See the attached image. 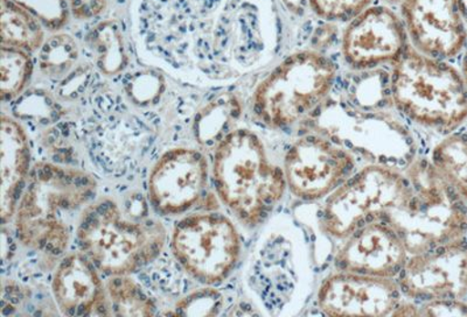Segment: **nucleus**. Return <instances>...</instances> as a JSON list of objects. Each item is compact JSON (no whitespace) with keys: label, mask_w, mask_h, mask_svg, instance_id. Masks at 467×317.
I'll return each instance as SVG.
<instances>
[{"label":"nucleus","mask_w":467,"mask_h":317,"mask_svg":"<svg viewBox=\"0 0 467 317\" xmlns=\"http://www.w3.org/2000/svg\"><path fill=\"white\" fill-rule=\"evenodd\" d=\"M402 198L385 220L409 256L465 240L467 204L428 158H414L403 170Z\"/></svg>","instance_id":"nucleus-2"},{"label":"nucleus","mask_w":467,"mask_h":317,"mask_svg":"<svg viewBox=\"0 0 467 317\" xmlns=\"http://www.w3.org/2000/svg\"><path fill=\"white\" fill-rule=\"evenodd\" d=\"M107 312L116 316H151L154 304L129 274L112 275L107 283Z\"/></svg>","instance_id":"nucleus-24"},{"label":"nucleus","mask_w":467,"mask_h":317,"mask_svg":"<svg viewBox=\"0 0 467 317\" xmlns=\"http://www.w3.org/2000/svg\"><path fill=\"white\" fill-rule=\"evenodd\" d=\"M109 0H68L70 11L75 18L89 20L106 10Z\"/></svg>","instance_id":"nucleus-35"},{"label":"nucleus","mask_w":467,"mask_h":317,"mask_svg":"<svg viewBox=\"0 0 467 317\" xmlns=\"http://www.w3.org/2000/svg\"><path fill=\"white\" fill-rule=\"evenodd\" d=\"M14 115L23 122L49 125L60 119L62 108L47 91L32 89L18 96L14 104Z\"/></svg>","instance_id":"nucleus-28"},{"label":"nucleus","mask_w":467,"mask_h":317,"mask_svg":"<svg viewBox=\"0 0 467 317\" xmlns=\"http://www.w3.org/2000/svg\"><path fill=\"white\" fill-rule=\"evenodd\" d=\"M0 208L3 223L14 216L29 169V148L22 125L5 115L0 128Z\"/></svg>","instance_id":"nucleus-19"},{"label":"nucleus","mask_w":467,"mask_h":317,"mask_svg":"<svg viewBox=\"0 0 467 317\" xmlns=\"http://www.w3.org/2000/svg\"><path fill=\"white\" fill-rule=\"evenodd\" d=\"M91 73H93V69L90 66H75L72 72L61 79L60 87L57 89L58 96L66 99L78 98L86 90L88 83L90 81Z\"/></svg>","instance_id":"nucleus-33"},{"label":"nucleus","mask_w":467,"mask_h":317,"mask_svg":"<svg viewBox=\"0 0 467 317\" xmlns=\"http://www.w3.org/2000/svg\"><path fill=\"white\" fill-rule=\"evenodd\" d=\"M136 26L158 60L214 79L257 65L274 36L268 0H139Z\"/></svg>","instance_id":"nucleus-1"},{"label":"nucleus","mask_w":467,"mask_h":317,"mask_svg":"<svg viewBox=\"0 0 467 317\" xmlns=\"http://www.w3.org/2000/svg\"><path fill=\"white\" fill-rule=\"evenodd\" d=\"M404 188L403 170L378 164L364 167L329 195L321 211V230L345 240L364 225L385 220Z\"/></svg>","instance_id":"nucleus-9"},{"label":"nucleus","mask_w":467,"mask_h":317,"mask_svg":"<svg viewBox=\"0 0 467 317\" xmlns=\"http://www.w3.org/2000/svg\"><path fill=\"white\" fill-rule=\"evenodd\" d=\"M213 179L221 201L249 228L265 222L287 189L285 170L247 128L233 130L216 146Z\"/></svg>","instance_id":"nucleus-3"},{"label":"nucleus","mask_w":467,"mask_h":317,"mask_svg":"<svg viewBox=\"0 0 467 317\" xmlns=\"http://www.w3.org/2000/svg\"><path fill=\"white\" fill-rule=\"evenodd\" d=\"M78 240L104 273L130 274L160 256L166 232L157 220L127 219L114 201L101 199L83 211Z\"/></svg>","instance_id":"nucleus-7"},{"label":"nucleus","mask_w":467,"mask_h":317,"mask_svg":"<svg viewBox=\"0 0 467 317\" xmlns=\"http://www.w3.org/2000/svg\"><path fill=\"white\" fill-rule=\"evenodd\" d=\"M95 193L96 182L89 174L48 162L36 164L16 207V235L36 251L64 253L70 240V215Z\"/></svg>","instance_id":"nucleus-4"},{"label":"nucleus","mask_w":467,"mask_h":317,"mask_svg":"<svg viewBox=\"0 0 467 317\" xmlns=\"http://www.w3.org/2000/svg\"><path fill=\"white\" fill-rule=\"evenodd\" d=\"M465 302H467V295H466V298H465Z\"/></svg>","instance_id":"nucleus-39"},{"label":"nucleus","mask_w":467,"mask_h":317,"mask_svg":"<svg viewBox=\"0 0 467 317\" xmlns=\"http://www.w3.org/2000/svg\"><path fill=\"white\" fill-rule=\"evenodd\" d=\"M87 43L99 72L107 77H115L123 72L128 65V53L119 23L106 20L96 25L88 35Z\"/></svg>","instance_id":"nucleus-22"},{"label":"nucleus","mask_w":467,"mask_h":317,"mask_svg":"<svg viewBox=\"0 0 467 317\" xmlns=\"http://www.w3.org/2000/svg\"><path fill=\"white\" fill-rule=\"evenodd\" d=\"M175 258L192 277L207 285L224 281L241 256L239 232L220 214L187 217L172 236Z\"/></svg>","instance_id":"nucleus-10"},{"label":"nucleus","mask_w":467,"mask_h":317,"mask_svg":"<svg viewBox=\"0 0 467 317\" xmlns=\"http://www.w3.org/2000/svg\"><path fill=\"white\" fill-rule=\"evenodd\" d=\"M431 161L467 204V136L446 137L433 148Z\"/></svg>","instance_id":"nucleus-25"},{"label":"nucleus","mask_w":467,"mask_h":317,"mask_svg":"<svg viewBox=\"0 0 467 317\" xmlns=\"http://www.w3.org/2000/svg\"><path fill=\"white\" fill-rule=\"evenodd\" d=\"M402 295L416 302L440 299L465 300L467 243L465 240L409 256L399 274Z\"/></svg>","instance_id":"nucleus-12"},{"label":"nucleus","mask_w":467,"mask_h":317,"mask_svg":"<svg viewBox=\"0 0 467 317\" xmlns=\"http://www.w3.org/2000/svg\"><path fill=\"white\" fill-rule=\"evenodd\" d=\"M409 258L406 246L383 220L364 225L337 250L335 265L344 272L398 278Z\"/></svg>","instance_id":"nucleus-17"},{"label":"nucleus","mask_w":467,"mask_h":317,"mask_svg":"<svg viewBox=\"0 0 467 317\" xmlns=\"http://www.w3.org/2000/svg\"><path fill=\"white\" fill-rule=\"evenodd\" d=\"M287 8L294 14H302L304 5H306V0H283Z\"/></svg>","instance_id":"nucleus-36"},{"label":"nucleus","mask_w":467,"mask_h":317,"mask_svg":"<svg viewBox=\"0 0 467 317\" xmlns=\"http://www.w3.org/2000/svg\"><path fill=\"white\" fill-rule=\"evenodd\" d=\"M33 70L31 57L23 49L3 46L0 49V95L3 101L18 97Z\"/></svg>","instance_id":"nucleus-27"},{"label":"nucleus","mask_w":467,"mask_h":317,"mask_svg":"<svg viewBox=\"0 0 467 317\" xmlns=\"http://www.w3.org/2000/svg\"><path fill=\"white\" fill-rule=\"evenodd\" d=\"M52 289L62 315H108L106 290L87 254L64 258L54 274Z\"/></svg>","instance_id":"nucleus-18"},{"label":"nucleus","mask_w":467,"mask_h":317,"mask_svg":"<svg viewBox=\"0 0 467 317\" xmlns=\"http://www.w3.org/2000/svg\"><path fill=\"white\" fill-rule=\"evenodd\" d=\"M223 298L218 291L202 289L193 291L175 306V314L182 316H215L223 311Z\"/></svg>","instance_id":"nucleus-32"},{"label":"nucleus","mask_w":467,"mask_h":317,"mask_svg":"<svg viewBox=\"0 0 467 317\" xmlns=\"http://www.w3.org/2000/svg\"><path fill=\"white\" fill-rule=\"evenodd\" d=\"M402 20L412 48L425 56L444 61L464 48L460 0H403Z\"/></svg>","instance_id":"nucleus-15"},{"label":"nucleus","mask_w":467,"mask_h":317,"mask_svg":"<svg viewBox=\"0 0 467 317\" xmlns=\"http://www.w3.org/2000/svg\"><path fill=\"white\" fill-rule=\"evenodd\" d=\"M35 15L46 28L60 29L68 20L69 4L67 0H12Z\"/></svg>","instance_id":"nucleus-31"},{"label":"nucleus","mask_w":467,"mask_h":317,"mask_svg":"<svg viewBox=\"0 0 467 317\" xmlns=\"http://www.w3.org/2000/svg\"><path fill=\"white\" fill-rule=\"evenodd\" d=\"M44 25L12 0H0V35L3 46L35 52L44 44Z\"/></svg>","instance_id":"nucleus-21"},{"label":"nucleus","mask_w":467,"mask_h":317,"mask_svg":"<svg viewBox=\"0 0 467 317\" xmlns=\"http://www.w3.org/2000/svg\"><path fill=\"white\" fill-rule=\"evenodd\" d=\"M403 20L385 6L368 7L346 27L343 56L350 68L367 70L395 64L409 47Z\"/></svg>","instance_id":"nucleus-13"},{"label":"nucleus","mask_w":467,"mask_h":317,"mask_svg":"<svg viewBox=\"0 0 467 317\" xmlns=\"http://www.w3.org/2000/svg\"><path fill=\"white\" fill-rule=\"evenodd\" d=\"M242 115V104L236 95L223 93L208 102L195 116L193 132L198 143L206 148L218 146L235 130Z\"/></svg>","instance_id":"nucleus-20"},{"label":"nucleus","mask_w":467,"mask_h":317,"mask_svg":"<svg viewBox=\"0 0 467 317\" xmlns=\"http://www.w3.org/2000/svg\"><path fill=\"white\" fill-rule=\"evenodd\" d=\"M372 3L373 0H308L312 12L328 23L350 22Z\"/></svg>","instance_id":"nucleus-30"},{"label":"nucleus","mask_w":467,"mask_h":317,"mask_svg":"<svg viewBox=\"0 0 467 317\" xmlns=\"http://www.w3.org/2000/svg\"><path fill=\"white\" fill-rule=\"evenodd\" d=\"M125 93L136 106L149 107L161 98L165 90V79L156 70H140L129 75Z\"/></svg>","instance_id":"nucleus-29"},{"label":"nucleus","mask_w":467,"mask_h":317,"mask_svg":"<svg viewBox=\"0 0 467 317\" xmlns=\"http://www.w3.org/2000/svg\"><path fill=\"white\" fill-rule=\"evenodd\" d=\"M462 79H464V83L467 89V52L464 56V60H462Z\"/></svg>","instance_id":"nucleus-37"},{"label":"nucleus","mask_w":467,"mask_h":317,"mask_svg":"<svg viewBox=\"0 0 467 317\" xmlns=\"http://www.w3.org/2000/svg\"><path fill=\"white\" fill-rule=\"evenodd\" d=\"M316 132L331 138L349 152L358 151L372 164L400 169L414 160V140L393 115L366 110L346 98L328 97L311 117Z\"/></svg>","instance_id":"nucleus-8"},{"label":"nucleus","mask_w":467,"mask_h":317,"mask_svg":"<svg viewBox=\"0 0 467 317\" xmlns=\"http://www.w3.org/2000/svg\"><path fill=\"white\" fill-rule=\"evenodd\" d=\"M336 78L337 66L324 54H291L257 86L253 96L254 115L276 130L306 122L329 97Z\"/></svg>","instance_id":"nucleus-6"},{"label":"nucleus","mask_w":467,"mask_h":317,"mask_svg":"<svg viewBox=\"0 0 467 317\" xmlns=\"http://www.w3.org/2000/svg\"><path fill=\"white\" fill-rule=\"evenodd\" d=\"M346 99L366 110L385 111L394 107L390 75L377 68L358 70L348 83Z\"/></svg>","instance_id":"nucleus-23"},{"label":"nucleus","mask_w":467,"mask_h":317,"mask_svg":"<svg viewBox=\"0 0 467 317\" xmlns=\"http://www.w3.org/2000/svg\"><path fill=\"white\" fill-rule=\"evenodd\" d=\"M207 177V162L202 153L172 149L161 157L150 175V199L161 214H182L202 198Z\"/></svg>","instance_id":"nucleus-16"},{"label":"nucleus","mask_w":467,"mask_h":317,"mask_svg":"<svg viewBox=\"0 0 467 317\" xmlns=\"http://www.w3.org/2000/svg\"><path fill=\"white\" fill-rule=\"evenodd\" d=\"M353 153L321 133L298 138L287 149L285 170L287 189L303 201L327 198L352 177Z\"/></svg>","instance_id":"nucleus-11"},{"label":"nucleus","mask_w":467,"mask_h":317,"mask_svg":"<svg viewBox=\"0 0 467 317\" xmlns=\"http://www.w3.org/2000/svg\"><path fill=\"white\" fill-rule=\"evenodd\" d=\"M419 316H467V302L460 299H440L422 302Z\"/></svg>","instance_id":"nucleus-34"},{"label":"nucleus","mask_w":467,"mask_h":317,"mask_svg":"<svg viewBox=\"0 0 467 317\" xmlns=\"http://www.w3.org/2000/svg\"><path fill=\"white\" fill-rule=\"evenodd\" d=\"M390 85L394 107L420 127L450 133L467 119V89L462 75L410 46L395 62Z\"/></svg>","instance_id":"nucleus-5"},{"label":"nucleus","mask_w":467,"mask_h":317,"mask_svg":"<svg viewBox=\"0 0 467 317\" xmlns=\"http://www.w3.org/2000/svg\"><path fill=\"white\" fill-rule=\"evenodd\" d=\"M78 47L73 36L58 33L44 41L39 49V68L46 77L61 81L75 68Z\"/></svg>","instance_id":"nucleus-26"},{"label":"nucleus","mask_w":467,"mask_h":317,"mask_svg":"<svg viewBox=\"0 0 467 317\" xmlns=\"http://www.w3.org/2000/svg\"><path fill=\"white\" fill-rule=\"evenodd\" d=\"M462 16L467 19V0H460Z\"/></svg>","instance_id":"nucleus-38"},{"label":"nucleus","mask_w":467,"mask_h":317,"mask_svg":"<svg viewBox=\"0 0 467 317\" xmlns=\"http://www.w3.org/2000/svg\"><path fill=\"white\" fill-rule=\"evenodd\" d=\"M402 296L395 278L337 271L321 282L317 304L329 316L382 317L394 314Z\"/></svg>","instance_id":"nucleus-14"}]
</instances>
